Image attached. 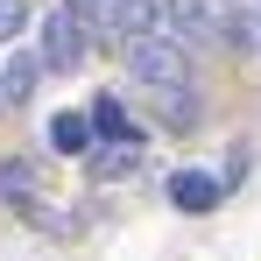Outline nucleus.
Segmentation results:
<instances>
[{
  "label": "nucleus",
  "mask_w": 261,
  "mask_h": 261,
  "mask_svg": "<svg viewBox=\"0 0 261 261\" xmlns=\"http://www.w3.org/2000/svg\"><path fill=\"white\" fill-rule=\"evenodd\" d=\"M127 78L134 85H191V57L176 36L141 29V36H127Z\"/></svg>",
  "instance_id": "f257e3e1"
},
{
  "label": "nucleus",
  "mask_w": 261,
  "mask_h": 261,
  "mask_svg": "<svg viewBox=\"0 0 261 261\" xmlns=\"http://www.w3.org/2000/svg\"><path fill=\"white\" fill-rule=\"evenodd\" d=\"M219 21H226V0H163V36H176L184 49L198 43H219Z\"/></svg>",
  "instance_id": "f03ea898"
},
{
  "label": "nucleus",
  "mask_w": 261,
  "mask_h": 261,
  "mask_svg": "<svg viewBox=\"0 0 261 261\" xmlns=\"http://www.w3.org/2000/svg\"><path fill=\"white\" fill-rule=\"evenodd\" d=\"M85 49H92V29L71 14V7H49V14H43V64H49V71H78Z\"/></svg>",
  "instance_id": "7ed1b4c3"
},
{
  "label": "nucleus",
  "mask_w": 261,
  "mask_h": 261,
  "mask_svg": "<svg viewBox=\"0 0 261 261\" xmlns=\"http://www.w3.org/2000/svg\"><path fill=\"white\" fill-rule=\"evenodd\" d=\"M219 198H226V184L205 176V170H176L170 176V205H176V212H212Z\"/></svg>",
  "instance_id": "20e7f679"
},
{
  "label": "nucleus",
  "mask_w": 261,
  "mask_h": 261,
  "mask_svg": "<svg viewBox=\"0 0 261 261\" xmlns=\"http://www.w3.org/2000/svg\"><path fill=\"white\" fill-rule=\"evenodd\" d=\"M85 113H92V134H99V141H127V148H141V127L127 120V106H120V99H106V92H99Z\"/></svg>",
  "instance_id": "39448f33"
},
{
  "label": "nucleus",
  "mask_w": 261,
  "mask_h": 261,
  "mask_svg": "<svg viewBox=\"0 0 261 261\" xmlns=\"http://www.w3.org/2000/svg\"><path fill=\"white\" fill-rule=\"evenodd\" d=\"M36 78H43V57H7L0 64V106H29Z\"/></svg>",
  "instance_id": "423d86ee"
},
{
  "label": "nucleus",
  "mask_w": 261,
  "mask_h": 261,
  "mask_svg": "<svg viewBox=\"0 0 261 261\" xmlns=\"http://www.w3.org/2000/svg\"><path fill=\"white\" fill-rule=\"evenodd\" d=\"M148 99H155L163 127H198V92L191 85H148Z\"/></svg>",
  "instance_id": "0eeeda50"
},
{
  "label": "nucleus",
  "mask_w": 261,
  "mask_h": 261,
  "mask_svg": "<svg viewBox=\"0 0 261 261\" xmlns=\"http://www.w3.org/2000/svg\"><path fill=\"white\" fill-rule=\"evenodd\" d=\"M78 21H85L92 36H120V21H127V0H64Z\"/></svg>",
  "instance_id": "6e6552de"
},
{
  "label": "nucleus",
  "mask_w": 261,
  "mask_h": 261,
  "mask_svg": "<svg viewBox=\"0 0 261 261\" xmlns=\"http://www.w3.org/2000/svg\"><path fill=\"white\" fill-rule=\"evenodd\" d=\"M49 148L57 155H85L92 148V113H57L49 120Z\"/></svg>",
  "instance_id": "1a4fd4ad"
},
{
  "label": "nucleus",
  "mask_w": 261,
  "mask_h": 261,
  "mask_svg": "<svg viewBox=\"0 0 261 261\" xmlns=\"http://www.w3.org/2000/svg\"><path fill=\"white\" fill-rule=\"evenodd\" d=\"M0 198H7V205H21L29 219L43 212V198H36V176H29V163H0Z\"/></svg>",
  "instance_id": "9d476101"
},
{
  "label": "nucleus",
  "mask_w": 261,
  "mask_h": 261,
  "mask_svg": "<svg viewBox=\"0 0 261 261\" xmlns=\"http://www.w3.org/2000/svg\"><path fill=\"white\" fill-rule=\"evenodd\" d=\"M219 43H240V49H261V14L226 0V21H219Z\"/></svg>",
  "instance_id": "9b49d317"
},
{
  "label": "nucleus",
  "mask_w": 261,
  "mask_h": 261,
  "mask_svg": "<svg viewBox=\"0 0 261 261\" xmlns=\"http://www.w3.org/2000/svg\"><path fill=\"white\" fill-rule=\"evenodd\" d=\"M134 163H141V148H127V141H113V148L99 155V176H134Z\"/></svg>",
  "instance_id": "f8f14e48"
},
{
  "label": "nucleus",
  "mask_w": 261,
  "mask_h": 261,
  "mask_svg": "<svg viewBox=\"0 0 261 261\" xmlns=\"http://www.w3.org/2000/svg\"><path fill=\"white\" fill-rule=\"evenodd\" d=\"M29 29V0H0V43H14Z\"/></svg>",
  "instance_id": "ddd939ff"
}]
</instances>
